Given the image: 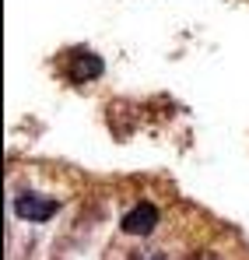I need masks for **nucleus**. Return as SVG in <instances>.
<instances>
[{
  "instance_id": "nucleus-1",
  "label": "nucleus",
  "mask_w": 249,
  "mask_h": 260,
  "mask_svg": "<svg viewBox=\"0 0 249 260\" xmlns=\"http://www.w3.org/2000/svg\"><path fill=\"white\" fill-rule=\"evenodd\" d=\"M56 201H49V197H35V193H18L14 197V215L25 218V221H49V218L56 215Z\"/></svg>"
},
{
  "instance_id": "nucleus-2",
  "label": "nucleus",
  "mask_w": 249,
  "mask_h": 260,
  "mask_svg": "<svg viewBox=\"0 0 249 260\" xmlns=\"http://www.w3.org/2000/svg\"><path fill=\"white\" fill-rule=\"evenodd\" d=\"M155 225H158V208L148 204V201L137 204V208L123 218V232H126V236H148Z\"/></svg>"
},
{
  "instance_id": "nucleus-3",
  "label": "nucleus",
  "mask_w": 249,
  "mask_h": 260,
  "mask_svg": "<svg viewBox=\"0 0 249 260\" xmlns=\"http://www.w3.org/2000/svg\"><path fill=\"white\" fill-rule=\"evenodd\" d=\"M67 74H70L74 81L98 78V74H102V60H98L95 53H88V49H74L70 60H67Z\"/></svg>"
}]
</instances>
